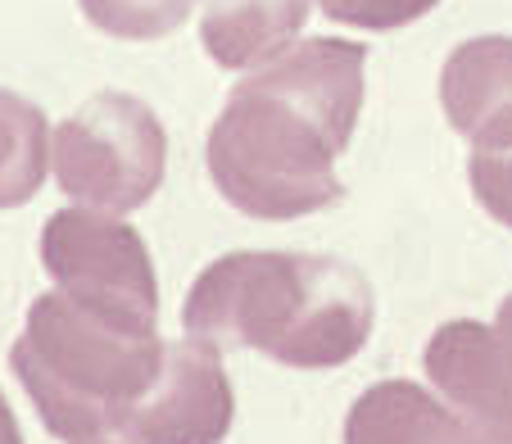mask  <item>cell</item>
I'll return each instance as SVG.
<instances>
[{
  "label": "cell",
  "instance_id": "6da1fadb",
  "mask_svg": "<svg viewBox=\"0 0 512 444\" xmlns=\"http://www.w3.org/2000/svg\"><path fill=\"white\" fill-rule=\"evenodd\" d=\"M368 46L309 37L259 64L209 127L204 164L232 209L290 222L340 200L336 155L363 114Z\"/></svg>",
  "mask_w": 512,
  "mask_h": 444
},
{
  "label": "cell",
  "instance_id": "7a4b0ae2",
  "mask_svg": "<svg viewBox=\"0 0 512 444\" xmlns=\"http://www.w3.org/2000/svg\"><path fill=\"white\" fill-rule=\"evenodd\" d=\"M186 336L209 349H259L286 367H340L372 336V286L331 254L236 250L186 295Z\"/></svg>",
  "mask_w": 512,
  "mask_h": 444
},
{
  "label": "cell",
  "instance_id": "3957f363",
  "mask_svg": "<svg viewBox=\"0 0 512 444\" xmlns=\"http://www.w3.org/2000/svg\"><path fill=\"white\" fill-rule=\"evenodd\" d=\"M164 340L109 322L50 290L28 309V327L14 340L10 367L41 422L59 440H105L118 435L136 399L159 372Z\"/></svg>",
  "mask_w": 512,
  "mask_h": 444
},
{
  "label": "cell",
  "instance_id": "277c9868",
  "mask_svg": "<svg viewBox=\"0 0 512 444\" xmlns=\"http://www.w3.org/2000/svg\"><path fill=\"white\" fill-rule=\"evenodd\" d=\"M168 136L145 100L100 91L50 136V164L68 200L100 213L141 209L164 182Z\"/></svg>",
  "mask_w": 512,
  "mask_h": 444
},
{
  "label": "cell",
  "instance_id": "5b68a950",
  "mask_svg": "<svg viewBox=\"0 0 512 444\" xmlns=\"http://www.w3.org/2000/svg\"><path fill=\"white\" fill-rule=\"evenodd\" d=\"M41 263L50 281L73 304L123 322L136 331H155L159 322V281L141 232L118 213L100 209H59L41 232Z\"/></svg>",
  "mask_w": 512,
  "mask_h": 444
},
{
  "label": "cell",
  "instance_id": "8992f818",
  "mask_svg": "<svg viewBox=\"0 0 512 444\" xmlns=\"http://www.w3.org/2000/svg\"><path fill=\"white\" fill-rule=\"evenodd\" d=\"M232 381L223 354L200 340H164L159 372L123 422L127 444H223L232 431Z\"/></svg>",
  "mask_w": 512,
  "mask_h": 444
},
{
  "label": "cell",
  "instance_id": "52a82bcc",
  "mask_svg": "<svg viewBox=\"0 0 512 444\" xmlns=\"http://www.w3.org/2000/svg\"><path fill=\"white\" fill-rule=\"evenodd\" d=\"M426 377L463 422L512 444V340L485 322H449L426 340Z\"/></svg>",
  "mask_w": 512,
  "mask_h": 444
},
{
  "label": "cell",
  "instance_id": "ba28073f",
  "mask_svg": "<svg viewBox=\"0 0 512 444\" xmlns=\"http://www.w3.org/2000/svg\"><path fill=\"white\" fill-rule=\"evenodd\" d=\"M449 127L472 150L512 145V37H472L440 68Z\"/></svg>",
  "mask_w": 512,
  "mask_h": 444
},
{
  "label": "cell",
  "instance_id": "9c48e42d",
  "mask_svg": "<svg viewBox=\"0 0 512 444\" xmlns=\"http://www.w3.org/2000/svg\"><path fill=\"white\" fill-rule=\"evenodd\" d=\"M345 444H494L413 381H377L345 417Z\"/></svg>",
  "mask_w": 512,
  "mask_h": 444
},
{
  "label": "cell",
  "instance_id": "30bf717a",
  "mask_svg": "<svg viewBox=\"0 0 512 444\" xmlns=\"http://www.w3.org/2000/svg\"><path fill=\"white\" fill-rule=\"evenodd\" d=\"M200 41L218 68H259L309 23L313 0H200Z\"/></svg>",
  "mask_w": 512,
  "mask_h": 444
},
{
  "label": "cell",
  "instance_id": "8fae6325",
  "mask_svg": "<svg viewBox=\"0 0 512 444\" xmlns=\"http://www.w3.org/2000/svg\"><path fill=\"white\" fill-rule=\"evenodd\" d=\"M50 127L32 100L0 87V209H19L46 182Z\"/></svg>",
  "mask_w": 512,
  "mask_h": 444
},
{
  "label": "cell",
  "instance_id": "7c38bea8",
  "mask_svg": "<svg viewBox=\"0 0 512 444\" xmlns=\"http://www.w3.org/2000/svg\"><path fill=\"white\" fill-rule=\"evenodd\" d=\"M91 28L118 41H159L186 23L200 0H78Z\"/></svg>",
  "mask_w": 512,
  "mask_h": 444
},
{
  "label": "cell",
  "instance_id": "4fadbf2b",
  "mask_svg": "<svg viewBox=\"0 0 512 444\" xmlns=\"http://www.w3.org/2000/svg\"><path fill=\"white\" fill-rule=\"evenodd\" d=\"M327 19L345 23V28H363V32H390L417 23L422 14H431L440 0H318Z\"/></svg>",
  "mask_w": 512,
  "mask_h": 444
},
{
  "label": "cell",
  "instance_id": "5bb4252c",
  "mask_svg": "<svg viewBox=\"0 0 512 444\" xmlns=\"http://www.w3.org/2000/svg\"><path fill=\"white\" fill-rule=\"evenodd\" d=\"M467 182H472V195L481 200V209L494 222L512 227V145L508 150H476L467 159Z\"/></svg>",
  "mask_w": 512,
  "mask_h": 444
},
{
  "label": "cell",
  "instance_id": "9a60e30c",
  "mask_svg": "<svg viewBox=\"0 0 512 444\" xmlns=\"http://www.w3.org/2000/svg\"><path fill=\"white\" fill-rule=\"evenodd\" d=\"M0 444H23V431L14 422V408L5 404V395H0Z\"/></svg>",
  "mask_w": 512,
  "mask_h": 444
},
{
  "label": "cell",
  "instance_id": "2e32d148",
  "mask_svg": "<svg viewBox=\"0 0 512 444\" xmlns=\"http://www.w3.org/2000/svg\"><path fill=\"white\" fill-rule=\"evenodd\" d=\"M494 327H499L503 336L512 340V295H508V300H503V309H499V318H494Z\"/></svg>",
  "mask_w": 512,
  "mask_h": 444
},
{
  "label": "cell",
  "instance_id": "e0dca14e",
  "mask_svg": "<svg viewBox=\"0 0 512 444\" xmlns=\"http://www.w3.org/2000/svg\"><path fill=\"white\" fill-rule=\"evenodd\" d=\"M78 444H114V440H78Z\"/></svg>",
  "mask_w": 512,
  "mask_h": 444
}]
</instances>
